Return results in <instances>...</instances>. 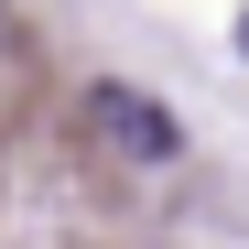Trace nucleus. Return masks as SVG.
<instances>
[{
    "label": "nucleus",
    "instance_id": "1",
    "mask_svg": "<svg viewBox=\"0 0 249 249\" xmlns=\"http://www.w3.org/2000/svg\"><path fill=\"white\" fill-rule=\"evenodd\" d=\"M87 130H98L119 162H174V152H184V119L162 108V98H141V87H119V76L87 87Z\"/></svg>",
    "mask_w": 249,
    "mask_h": 249
},
{
    "label": "nucleus",
    "instance_id": "2",
    "mask_svg": "<svg viewBox=\"0 0 249 249\" xmlns=\"http://www.w3.org/2000/svg\"><path fill=\"white\" fill-rule=\"evenodd\" d=\"M238 44H249V11H238Z\"/></svg>",
    "mask_w": 249,
    "mask_h": 249
}]
</instances>
